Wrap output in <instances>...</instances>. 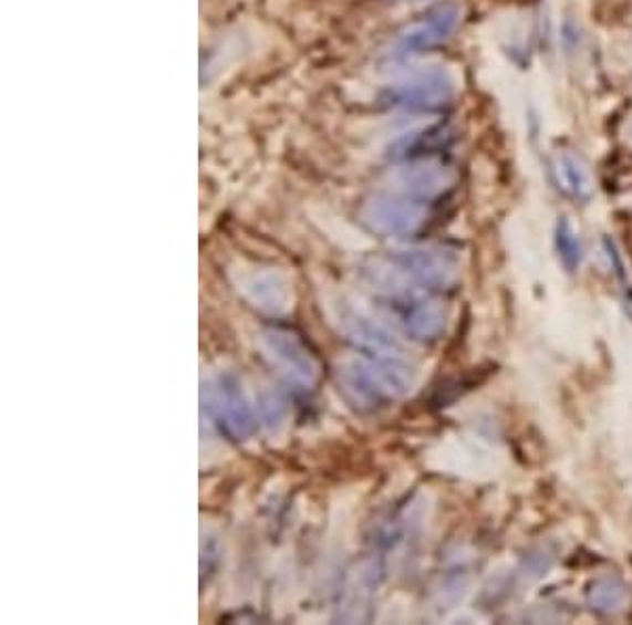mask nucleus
<instances>
[{
  "label": "nucleus",
  "instance_id": "nucleus-1",
  "mask_svg": "<svg viewBox=\"0 0 632 625\" xmlns=\"http://www.w3.org/2000/svg\"><path fill=\"white\" fill-rule=\"evenodd\" d=\"M338 382L352 407L373 413L407 396L414 389L415 373L405 356L361 354L340 365Z\"/></svg>",
  "mask_w": 632,
  "mask_h": 625
},
{
  "label": "nucleus",
  "instance_id": "nucleus-2",
  "mask_svg": "<svg viewBox=\"0 0 632 625\" xmlns=\"http://www.w3.org/2000/svg\"><path fill=\"white\" fill-rule=\"evenodd\" d=\"M456 100V81L443 72H422L410 81L388 86L382 93V104L403 112H443Z\"/></svg>",
  "mask_w": 632,
  "mask_h": 625
},
{
  "label": "nucleus",
  "instance_id": "nucleus-3",
  "mask_svg": "<svg viewBox=\"0 0 632 625\" xmlns=\"http://www.w3.org/2000/svg\"><path fill=\"white\" fill-rule=\"evenodd\" d=\"M230 281L240 298L263 314L283 316L293 308V287L281 270L240 265L230 270Z\"/></svg>",
  "mask_w": 632,
  "mask_h": 625
},
{
  "label": "nucleus",
  "instance_id": "nucleus-4",
  "mask_svg": "<svg viewBox=\"0 0 632 625\" xmlns=\"http://www.w3.org/2000/svg\"><path fill=\"white\" fill-rule=\"evenodd\" d=\"M361 219L371 232L382 237H412L424 221H426V207L410 196L375 195L363 205Z\"/></svg>",
  "mask_w": 632,
  "mask_h": 625
},
{
  "label": "nucleus",
  "instance_id": "nucleus-5",
  "mask_svg": "<svg viewBox=\"0 0 632 625\" xmlns=\"http://www.w3.org/2000/svg\"><path fill=\"white\" fill-rule=\"evenodd\" d=\"M260 350L274 367L281 368L289 382L302 388H312L317 384L319 363L296 333L268 329L260 335Z\"/></svg>",
  "mask_w": 632,
  "mask_h": 625
},
{
  "label": "nucleus",
  "instance_id": "nucleus-6",
  "mask_svg": "<svg viewBox=\"0 0 632 625\" xmlns=\"http://www.w3.org/2000/svg\"><path fill=\"white\" fill-rule=\"evenodd\" d=\"M391 261L407 281L428 291H445L458 281V259L445 249H405L396 251Z\"/></svg>",
  "mask_w": 632,
  "mask_h": 625
},
{
  "label": "nucleus",
  "instance_id": "nucleus-7",
  "mask_svg": "<svg viewBox=\"0 0 632 625\" xmlns=\"http://www.w3.org/2000/svg\"><path fill=\"white\" fill-rule=\"evenodd\" d=\"M386 305L391 310V316L405 331V335L415 342L433 344L445 331V310L433 300L422 298L415 289H405L396 295H388Z\"/></svg>",
  "mask_w": 632,
  "mask_h": 625
},
{
  "label": "nucleus",
  "instance_id": "nucleus-8",
  "mask_svg": "<svg viewBox=\"0 0 632 625\" xmlns=\"http://www.w3.org/2000/svg\"><path fill=\"white\" fill-rule=\"evenodd\" d=\"M458 22L459 7L456 2L436 4L422 20L412 23L403 34H398V39L394 41L393 58L407 60L433 51L454 34Z\"/></svg>",
  "mask_w": 632,
  "mask_h": 625
},
{
  "label": "nucleus",
  "instance_id": "nucleus-9",
  "mask_svg": "<svg viewBox=\"0 0 632 625\" xmlns=\"http://www.w3.org/2000/svg\"><path fill=\"white\" fill-rule=\"evenodd\" d=\"M333 323L346 335L352 344L356 345L363 354L370 356H405L403 344L386 324L377 323L370 314L352 308V305H335Z\"/></svg>",
  "mask_w": 632,
  "mask_h": 625
},
{
  "label": "nucleus",
  "instance_id": "nucleus-10",
  "mask_svg": "<svg viewBox=\"0 0 632 625\" xmlns=\"http://www.w3.org/2000/svg\"><path fill=\"white\" fill-rule=\"evenodd\" d=\"M214 410L221 430L235 440H245L256 431L253 409L245 396V389L237 375L221 373L214 384Z\"/></svg>",
  "mask_w": 632,
  "mask_h": 625
},
{
  "label": "nucleus",
  "instance_id": "nucleus-11",
  "mask_svg": "<svg viewBox=\"0 0 632 625\" xmlns=\"http://www.w3.org/2000/svg\"><path fill=\"white\" fill-rule=\"evenodd\" d=\"M454 186V173L445 165H436L431 160L410 163L407 169L398 175L401 195L410 196L417 202H431L445 195Z\"/></svg>",
  "mask_w": 632,
  "mask_h": 625
},
{
  "label": "nucleus",
  "instance_id": "nucleus-12",
  "mask_svg": "<svg viewBox=\"0 0 632 625\" xmlns=\"http://www.w3.org/2000/svg\"><path fill=\"white\" fill-rule=\"evenodd\" d=\"M454 139H456V133L447 125L426 127V129L414 131V133L398 137L388 148V156L398 163L431 160L436 154L449 150Z\"/></svg>",
  "mask_w": 632,
  "mask_h": 625
},
{
  "label": "nucleus",
  "instance_id": "nucleus-13",
  "mask_svg": "<svg viewBox=\"0 0 632 625\" xmlns=\"http://www.w3.org/2000/svg\"><path fill=\"white\" fill-rule=\"evenodd\" d=\"M384 580V562L380 556H373L370 561L363 562L356 575L352 577L346 594V608H349V619H363L365 613L370 611L373 596Z\"/></svg>",
  "mask_w": 632,
  "mask_h": 625
},
{
  "label": "nucleus",
  "instance_id": "nucleus-14",
  "mask_svg": "<svg viewBox=\"0 0 632 625\" xmlns=\"http://www.w3.org/2000/svg\"><path fill=\"white\" fill-rule=\"evenodd\" d=\"M629 585L618 575H599L587 585V606L601 617H613L629 604Z\"/></svg>",
  "mask_w": 632,
  "mask_h": 625
},
{
  "label": "nucleus",
  "instance_id": "nucleus-15",
  "mask_svg": "<svg viewBox=\"0 0 632 625\" xmlns=\"http://www.w3.org/2000/svg\"><path fill=\"white\" fill-rule=\"evenodd\" d=\"M559 550L552 545H536L531 548L515 569V580L521 583H536L545 580L557 562Z\"/></svg>",
  "mask_w": 632,
  "mask_h": 625
},
{
  "label": "nucleus",
  "instance_id": "nucleus-16",
  "mask_svg": "<svg viewBox=\"0 0 632 625\" xmlns=\"http://www.w3.org/2000/svg\"><path fill=\"white\" fill-rule=\"evenodd\" d=\"M555 247L567 272H578L584 259V249H582V240L567 217H559L555 226Z\"/></svg>",
  "mask_w": 632,
  "mask_h": 625
},
{
  "label": "nucleus",
  "instance_id": "nucleus-17",
  "mask_svg": "<svg viewBox=\"0 0 632 625\" xmlns=\"http://www.w3.org/2000/svg\"><path fill=\"white\" fill-rule=\"evenodd\" d=\"M470 583H473V575L468 569L459 566V569L449 571L436 587V606L443 611L454 608L468 594Z\"/></svg>",
  "mask_w": 632,
  "mask_h": 625
},
{
  "label": "nucleus",
  "instance_id": "nucleus-18",
  "mask_svg": "<svg viewBox=\"0 0 632 625\" xmlns=\"http://www.w3.org/2000/svg\"><path fill=\"white\" fill-rule=\"evenodd\" d=\"M559 173L563 177V184H566L567 190L576 198H582L587 200L592 195V181H590V175L584 165L571 156V154H561L559 156Z\"/></svg>",
  "mask_w": 632,
  "mask_h": 625
},
{
  "label": "nucleus",
  "instance_id": "nucleus-19",
  "mask_svg": "<svg viewBox=\"0 0 632 625\" xmlns=\"http://www.w3.org/2000/svg\"><path fill=\"white\" fill-rule=\"evenodd\" d=\"M260 409H262L263 424L270 431H279L284 426L287 409L283 400L274 392H263L260 396Z\"/></svg>",
  "mask_w": 632,
  "mask_h": 625
},
{
  "label": "nucleus",
  "instance_id": "nucleus-20",
  "mask_svg": "<svg viewBox=\"0 0 632 625\" xmlns=\"http://www.w3.org/2000/svg\"><path fill=\"white\" fill-rule=\"evenodd\" d=\"M603 249H605V256L610 259L613 274L618 277V281L622 284V291H624L626 300H631L632 303V282L631 277H629V270H626V261L622 258L618 244L610 237L603 238Z\"/></svg>",
  "mask_w": 632,
  "mask_h": 625
},
{
  "label": "nucleus",
  "instance_id": "nucleus-21",
  "mask_svg": "<svg viewBox=\"0 0 632 625\" xmlns=\"http://www.w3.org/2000/svg\"><path fill=\"white\" fill-rule=\"evenodd\" d=\"M398 2H419V0H398Z\"/></svg>",
  "mask_w": 632,
  "mask_h": 625
}]
</instances>
